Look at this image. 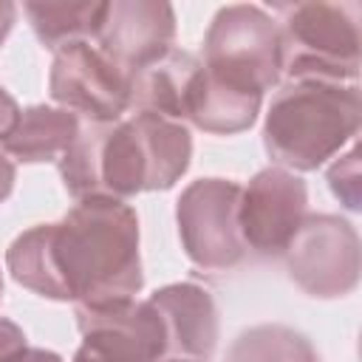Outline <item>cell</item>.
<instances>
[{
	"label": "cell",
	"mask_w": 362,
	"mask_h": 362,
	"mask_svg": "<svg viewBox=\"0 0 362 362\" xmlns=\"http://www.w3.org/2000/svg\"><path fill=\"white\" fill-rule=\"evenodd\" d=\"M362 122L359 85L325 79H280L266 110L263 147L288 173H308L354 141Z\"/></svg>",
	"instance_id": "3"
},
{
	"label": "cell",
	"mask_w": 362,
	"mask_h": 362,
	"mask_svg": "<svg viewBox=\"0 0 362 362\" xmlns=\"http://www.w3.org/2000/svg\"><path fill=\"white\" fill-rule=\"evenodd\" d=\"M328 187L348 209L356 212L362 206V198H359V150L356 147H351L345 156H339L328 167Z\"/></svg>",
	"instance_id": "18"
},
{
	"label": "cell",
	"mask_w": 362,
	"mask_h": 362,
	"mask_svg": "<svg viewBox=\"0 0 362 362\" xmlns=\"http://www.w3.org/2000/svg\"><path fill=\"white\" fill-rule=\"evenodd\" d=\"M28 348L23 328L6 317H0V362H17Z\"/></svg>",
	"instance_id": "19"
},
{
	"label": "cell",
	"mask_w": 362,
	"mask_h": 362,
	"mask_svg": "<svg viewBox=\"0 0 362 362\" xmlns=\"http://www.w3.org/2000/svg\"><path fill=\"white\" fill-rule=\"evenodd\" d=\"M82 122L65 107L31 105L20 110L14 127L0 139V150L23 164L59 161L62 153L74 144Z\"/></svg>",
	"instance_id": "14"
},
{
	"label": "cell",
	"mask_w": 362,
	"mask_h": 362,
	"mask_svg": "<svg viewBox=\"0 0 362 362\" xmlns=\"http://www.w3.org/2000/svg\"><path fill=\"white\" fill-rule=\"evenodd\" d=\"M23 11L37 40L59 51L68 42H96L105 3H25Z\"/></svg>",
	"instance_id": "16"
},
{
	"label": "cell",
	"mask_w": 362,
	"mask_h": 362,
	"mask_svg": "<svg viewBox=\"0 0 362 362\" xmlns=\"http://www.w3.org/2000/svg\"><path fill=\"white\" fill-rule=\"evenodd\" d=\"M189 127L156 113L136 110L119 122H88L59 158L68 195L130 198L170 189L189 167Z\"/></svg>",
	"instance_id": "2"
},
{
	"label": "cell",
	"mask_w": 362,
	"mask_h": 362,
	"mask_svg": "<svg viewBox=\"0 0 362 362\" xmlns=\"http://www.w3.org/2000/svg\"><path fill=\"white\" fill-rule=\"evenodd\" d=\"M283 255L288 277L311 297H345L359 283V235L339 215H305Z\"/></svg>",
	"instance_id": "7"
},
{
	"label": "cell",
	"mask_w": 362,
	"mask_h": 362,
	"mask_svg": "<svg viewBox=\"0 0 362 362\" xmlns=\"http://www.w3.org/2000/svg\"><path fill=\"white\" fill-rule=\"evenodd\" d=\"M283 79L351 85L359 76V3H274Z\"/></svg>",
	"instance_id": "4"
},
{
	"label": "cell",
	"mask_w": 362,
	"mask_h": 362,
	"mask_svg": "<svg viewBox=\"0 0 362 362\" xmlns=\"http://www.w3.org/2000/svg\"><path fill=\"white\" fill-rule=\"evenodd\" d=\"M173 40H175V11L170 3H158V0L105 3L96 45L127 76H133L139 68L167 54L173 48Z\"/></svg>",
	"instance_id": "11"
},
{
	"label": "cell",
	"mask_w": 362,
	"mask_h": 362,
	"mask_svg": "<svg viewBox=\"0 0 362 362\" xmlns=\"http://www.w3.org/2000/svg\"><path fill=\"white\" fill-rule=\"evenodd\" d=\"M17 362H62V356L59 354H54V351H48V348H25V354L17 359Z\"/></svg>",
	"instance_id": "23"
},
{
	"label": "cell",
	"mask_w": 362,
	"mask_h": 362,
	"mask_svg": "<svg viewBox=\"0 0 362 362\" xmlns=\"http://www.w3.org/2000/svg\"><path fill=\"white\" fill-rule=\"evenodd\" d=\"M260 102H263L260 93H252V90H243V88L215 79L201 62V74L192 85L189 105H187V122L204 133L232 136V133L249 130L255 124Z\"/></svg>",
	"instance_id": "15"
},
{
	"label": "cell",
	"mask_w": 362,
	"mask_h": 362,
	"mask_svg": "<svg viewBox=\"0 0 362 362\" xmlns=\"http://www.w3.org/2000/svg\"><path fill=\"white\" fill-rule=\"evenodd\" d=\"M240 184L232 178H198L178 204L175 223L187 257L204 272H226L246 255L238 229Z\"/></svg>",
	"instance_id": "6"
},
{
	"label": "cell",
	"mask_w": 362,
	"mask_h": 362,
	"mask_svg": "<svg viewBox=\"0 0 362 362\" xmlns=\"http://www.w3.org/2000/svg\"><path fill=\"white\" fill-rule=\"evenodd\" d=\"M14 178H17V167H14V161L0 150V204L11 195V189H14Z\"/></svg>",
	"instance_id": "21"
},
{
	"label": "cell",
	"mask_w": 362,
	"mask_h": 362,
	"mask_svg": "<svg viewBox=\"0 0 362 362\" xmlns=\"http://www.w3.org/2000/svg\"><path fill=\"white\" fill-rule=\"evenodd\" d=\"M82 345L107 362H167L164 322L150 300H122L110 305H74Z\"/></svg>",
	"instance_id": "10"
},
{
	"label": "cell",
	"mask_w": 362,
	"mask_h": 362,
	"mask_svg": "<svg viewBox=\"0 0 362 362\" xmlns=\"http://www.w3.org/2000/svg\"><path fill=\"white\" fill-rule=\"evenodd\" d=\"M0 300H3V272H0Z\"/></svg>",
	"instance_id": "25"
},
{
	"label": "cell",
	"mask_w": 362,
	"mask_h": 362,
	"mask_svg": "<svg viewBox=\"0 0 362 362\" xmlns=\"http://www.w3.org/2000/svg\"><path fill=\"white\" fill-rule=\"evenodd\" d=\"M198 74V57L181 48H170L130 76V110H144L187 124V105Z\"/></svg>",
	"instance_id": "13"
},
{
	"label": "cell",
	"mask_w": 362,
	"mask_h": 362,
	"mask_svg": "<svg viewBox=\"0 0 362 362\" xmlns=\"http://www.w3.org/2000/svg\"><path fill=\"white\" fill-rule=\"evenodd\" d=\"M6 266L23 288L57 303L133 300L144 286L136 209L119 198H79L62 221L20 232Z\"/></svg>",
	"instance_id": "1"
},
{
	"label": "cell",
	"mask_w": 362,
	"mask_h": 362,
	"mask_svg": "<svg viewBox=\"0 0 362 362\" xmlns=\"http://www.w3.org/2000/svg\"><path fill=\"white\" fill-rule=\"evenodd\" d=\"M204 68L235 88L266 93L283 79V37L274 17L249 3L218 8L204 37Z\"/></svg>",
	"instance_id": "5"
},
{
	"label": "cell",
	"mask_w": 362,
	"mask_h": 362,
	"mask_svg": "<svg viewBox=\"0 0 362 362\" xmlns=\"http://www.w3.org/2000/svg\"><path fill=\"white\" fill-rule=\"evenodd\" d=\"M167 362H187V359H167Z\"/></svg>",
	"instance_id": "26"
},
{
	"label": "cell",
	"mask_w": 362,
	"mask_h": 362,
	"mask_svg": "<svg viewBox=\"0 0 362 362\" xmlns=\"http://www.w3.org/2000/svg\"><path fill=\"white\" fill-rule=\"evenodd\" d=\"M308 215L305 181L283 167H266L240 187L238 229L246 249L260 257H277Z\"/></svg>",
	"instance_id": "9"
},
{
	"label": "cell",
	"mask_w": 362,
	"mask_h": 362,
	"mask_svg": "<svg viewBox=\"0 0 362 362\" xmlns=\"http://www.w3.org/2000/svg\"><path fill=\"white\" fill-rule=\"evenodd\" d=\"M17 116H20V105H17L14 96L0 85V139L14 127Z\"/></svg>",
	"instance_id": "20"
},
{
	"label": "cell",
	"mask_w": 362,
	"mask_h": 362,
	"mask_svg": "<svg viewBox=\"0 0 362 362\" xmlns=\"http://www.w3.org/2000/svg\"><path fill=\"white\" fill-rule=\"evenodd\" d=\"M311 342L288 325H255L243 331L226 354V362H305L314 359Z\"/></svg>",
	"instance_id": "17"
},
{
	"label": "cell",
	"mask_w": 362,
	"mask_h": 362,
	"mask_svg": "<svg viewBox=\"0 0 362 362\" xmlns=\"http://www.w3.org/2000/svg\"><path fill=\"white\" fill-rule=\"evenodd\" d=\"M51 99L88 122H119L130 110V76L96 42H68L54 51L48 74Z\"/></svg>",
	"instance_id": "8"
},
{
	"label": "cell",
	"mask_w": 362,
	"mask_h": 362,
	"mask_svg": "<svg viewBox=\"0 0 362 362\" xmlns=\"http://www.w3.org/2000/svg\"><path fill=\"white\" fill-rule=\"evenodd\" d=\"M74 362H107L105 356H99L93 348H88V345H82L76 354H74Z\"/></svg>",
	"instance_id": "24"
},
{
	"label": "cell",
	"mask_w": 362,
	"mask_h": 362,
	"mask_svg": "<svg viewBox=\"0 0 362 362\" xmlns=\"http://www.w3.org/2000/svg\"><path fill=\"white\" fill-rule=\"evenodd\" d=\"M14 23H17V6L8 3V0H0V45H3L6 37L11 34Z\"/></svg>",
	"instance_id": "22"
},
{
	"label": "cell",
	"mask_w": 362,
	"mask_h": 362,
	"mask_svg": "<svg viewBox=\"0 0 362 362\" xmlns=\"http://www.w3.org/2000/svg\"><path fill=\"white\" fill-rule=\"evenodd\" d=\"M167 334V359L206 362L218 345V308L198 283H170L147 297Z\"/></svg>",
	"instance_id": "12"
}]
</instances>
